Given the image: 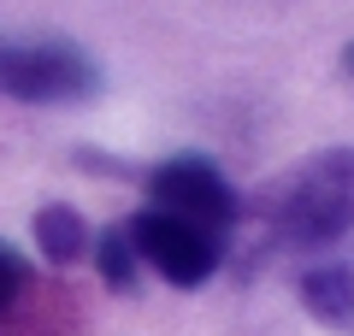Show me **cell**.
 <instances>
[{"instance_id":"obj_7","label":"cell","mask_w":354,"mask_h":336,"mask_svg":"<svg viewBox=\"0 0 354 336\" xmlns=\"http://www.w3.org/2000/svg\"><path fill=\"white\" fill-rule=\"evenodd\" d=\"M88 254H95V272H101V283H106V289H118V295H130V289H136L142 260H136V248H130L124 224H106L101 236L88 242Z\"/></svg>"},{"instance_id":"obj_9","label":"cell","mask_w":354,"mask_h":336,"mask_svg":"<svg viewBox=\"0 0 354 336\" xmlns=\"http://www.w3.org/2000/svg\"><path fill=\"white\" fill-rule=\"evenodd\" d=\"M342 71L354 77V41H348V48H342Z\"/></svg>"},{"instance_id":"obj_5","label":"cell","mask_w":354,"mask_h":336,"mask_svg":"<svg viewBox=\"0 0 354 336\" xmlns=\"http://www.w3.org/2000/svg\"><path fill=\"white\" fill-rule=\"evenodd\" d=\"M301 307L319 324L354 336V260H319L301 272Z\"/></svg>"},{"instance_id":"obj_1","label":"cell","mask_w":354,"mask_h":336,"mask_svg":"<svg viewBox=\"0 0 354 336\" xmlns=\"http://www.w3.org/2000/svg\"><path fill=\"white\" fill-rule=\"evenodd\" d=\"M260 230L272 254L330 248L354 230V148H319L260 195Z\"/></svg>"},{"instance_id":"obj_3","label":"cell","mask_w":354,"mask_h":336,"mask_svg":"<svg viewBox=\"0 0 354 336\" xmlns=\"http://www.w3.org/2000/svg\"><path fill=\"white\" fill-rule=\"evenodd\" d=\"M142 183H148V200L160 212H171V218H183V224H201L213 236H230V224L242 218V195L230 189V177L218 171L207 153H171V160H160Z\"/></svg>"},{"instance_id":"obj_8","label":"cell","mask_w":354,"mask_h":336,"mask_svg":"<svg viewBox=\"0 0 354 336\" xmlns=\"http://www.w3.org/2000/svg\"><path fill=\"white\" fill-rule=\"evenodd\" d=\"M24 295H30V260L18 248L0 242V324L18 312V301H24Z\"/></svg>"},{"instance_id":"obj_4","label":"cell","mask_w":354,"mask_h":336,"mask_svg":"<svg viewBox=\"0 0 354 336\" xmlns=\"http://www.w3.org/2000/svg\"><path fill=\"white\" fill-rule=\"evenodd\" d=\"M124 236L136 248V260L153 265L171 289H201L225 265V236H213L201 224H183L160 207H142L136 218H124Z\"/></svg>"},{"instance_id":"obj_2","label":"cell","mask_w":354,"mask_h":336,"mask_svg":"<svg viewBox=\"0 0 354 336\" xmlns=\"http://www.w3.org/2000/svg\"><path fill=\"white\" fill-rule=\"evenodd\" d=\"M0 95L18 106H77L101 95V65L65 36H0Z\"/></svg>"},{"instance_id":"obj_6","label":"cell","mask_w":354,"mask_h":336,"mask_svg":"<svg viewBox=\"0 0 354 336\" xmlns=\"http://www.w3.org/2000/svg\"><path fill=\"white\" fill-rule=\"evenodd\" d=\"M88 242H95V230H88V218L71 200H48L36 212V248L48 265H77L88 254Z\"/></svg>"}]
</instances>
